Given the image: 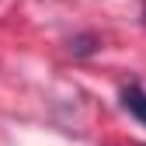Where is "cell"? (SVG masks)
<instances>
[{
    "mask_svg": "<svg viewBox=\"0 0 146 146\" xmlns=\"http://www.w3.org/2000/svg\"><path fill=\"white\" fill-rule=\"evenodd\" d=\"M122 104H125V108H129V111L146 125V90H143L139 84H129V87L122 90Z\"/></svg>",
    "mask_w": 146,
    "mask_h": 146,
    "instance_id": "6da1fadb",
    "label": "cell"
}]
</instances>
